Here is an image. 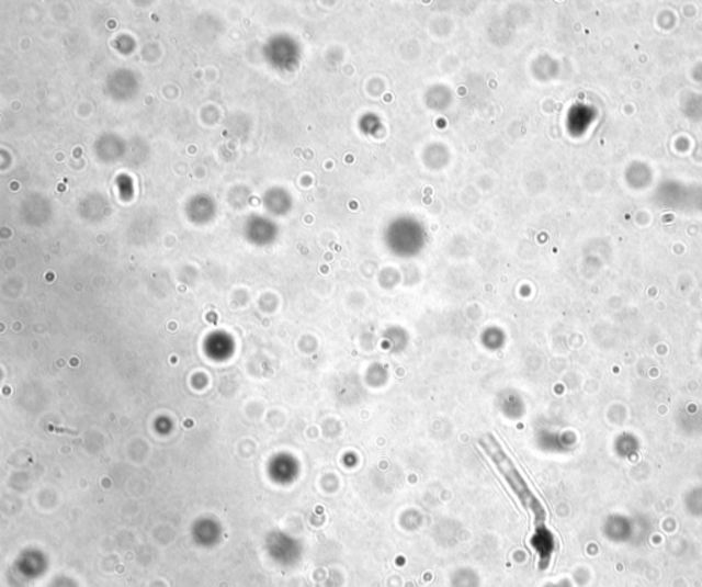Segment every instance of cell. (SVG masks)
I'll list each match as a JSON object with an SVG mask.
<instances>
[{
	"label": "cell",
	"mask_w": 702,
	"mask_h": 587,
	"mask_svg": "<svg viewBox=\"0 0 702 587\" xmlns=\"http://www.w3.org/2000/svg\"><path fill=\"white\" fill-rule=\"evenodd\" d=\"M480 444L482 448L486 450V453L490 455L494 464L497 465L498 471L501 472L505 481L508 482V485L512 488L516 496H518L521 504H523V507L534 513L536 523L545 520V509H543L542 504L537 501V498L532 494L523 476H521L519 470L516 469L513 461L503 452L497 439L494 438L491 433H488V436L480 439Z\"/></svg>",
	"instance_id": "6da1fadb"
}]
</instances>
